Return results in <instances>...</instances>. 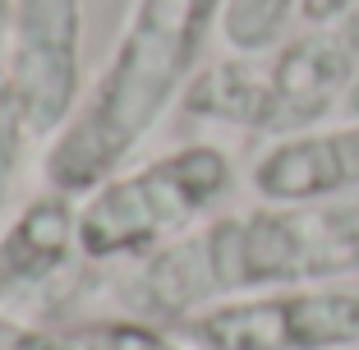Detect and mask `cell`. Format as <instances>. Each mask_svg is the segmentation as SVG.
<instances>
[{
  "label": "cell",
  "instance_id": "cell-16",
  "mask_svg": "<svg viewBox=\"0 0 359 350\" xmlns=\"http://www.w3.org/2000/svg\"><path fill=\"white\" fill-rule=\"evenodd\" d=\"M5 28H10V10H5V0H0V46H5Z\"/></svg>",
  "mask_w": 359,
  "mask_h": 350
},
{
  "label": "cell",
  "instance_id": "cell-1",
  "mask_svg": "<svg viewBox=\"0 0 359 350\" xmlns=\"http://www.w3.org/2000/svg\"><path fill=\"white\" fill-rule=\"evenodd\" d=\"M222 0H138L120 51L111 55L97 93L55 134L46 175L60 194H93L143 143L170 97L189 83Z\"/></svg>",
  "mask_w": 359,
  "mask_h": 350
},
{
  "label": "cell",
  "instance_id": "cell-6",
  "mask_svg": "<svg viewBox=\"0 0 359 350\" xmlns=\"http://www.w3.org/2000/svg\"><path fill=\"white\" fill-rule=\"evenodd\" d=\"M359 79V10L332 23H313L304 37L285 42L267 65V134H299L332 107H346Z\"/></svg>",
  "mask_w": 359,
  "mask_h": 350
},
{
  "label": "cell",
  "instance_id": "cell-11",
  "mask_svg": "<svg viewBox=\"0 0 359 350\" xmlns=\"http://www.w3.org/2000/svg\"><path fill=\"white\" fill-rule=\"evenodd\" d=\"M23 138H28V125H23L19 97H14L10 79H0V208H5V194L14 184V170H19Z\"/></svg>",
  "mask_w": 359,
  "mask_h": 350
},
{
  "label": "cell",
  "instance_id": "cell-2",
  "mask_svg": "<svg viewBox=\"0 0 359 350\" xmlns=\"http://www.w3.org/2000/svg\"><path fill=\"white\" fill-rule=\"evenodd\" d=\"M217 290L299 286L359 267V208L276 203L249 217H226L203 235Z\"/></svg>",
  "mask_w": 359,
  "mask_h": 350
},
{
  "label": "cell",
  "instance_id": "cell-14",
  "mask_svg": "<svg viewBox=\"0 0 359 350\" xmlns=\"http://www.w3.org/2000/svg\"><path fill=\"white\" fill-rule=\"evenodd\" d=\"M350 10H359V0H299V14H304L309 23H332Z\"/></svg>",
  "mask_w": 359,
  "mask_h": 350
},
{
  "label": "cell",
  "instance_id": "cell-3",
  "mask_svg": "<svg viewBox=\"0 0 359 350\" xmlns=\"http://www.w3.org/2000/svg\"><path fill=\"white\" fill-rule=\"evenodd\" d=\"M231 189V161L222 148L194 143L148 166L111 175L88 194L79 213V249L88 258H125L157 249L161 240L194 226Z\"/></svg>",
  "mask_w": 359,
  "mask_h": 350
},
{
  "label": "cell",
  "instance_id": "cell-10",
  "mask_svg": "<svg viewBox=\"0 0 359 350\" xmlns=\"http://www.w3.org/2000/svg\"><path fill=\"white\" fill-rule=\"evenodd\" d=\"M299 0H222V37L231 51L258 55L276 42Z\"/></svg>",
  "mask_w": 359,
  "mask_h": 350
},
{
  "label": "cell",
  "instance_id": "cell-7",
  "mask_svg": "<svg viewBox=\"0 0 359 350\" xmlns=\"http://www.w3.org/2000/svg\"><path fill=\"white\" fill-rule=\"evenodd\" d=\"M254 189L267 203H327L346 189H359V120L341 129L285 134L258 157Z\"/></svg>",
  "mask_w": 359,
  "mask_h": 350
},
{
  "label": "cell",
  "instance_id": "cell-9",
  "mask_svg": "<svg viewBox=\"0 0 359 350\" xmlns=\"http://www.w3.org/2000/svg\"><path fill=\"white\" fill-rule=\"evenodd\" d=\"M184 107L194 116L222 120V125L240 129H263L267 120V69L254 60H222L203 69L184 93Z\"/></svg>",
  "mask_w": 359,
  "mask_h": 350
},
{
  "label": "cell",
  "instance_id": "cell-4",
  "mask_svg": "<svg viewBox=\"0 0 359 350\" xmlns=\"http://www.w3.org/2000/svg\"><path fill=\"white\" fill-rule=\"evenodd\" d=\"M189 337L208 350H359V290H272L198 309Z\"/></svg>",
  "mask_w": 359,
  "mask_h": 350
},
{
  "label": "cell",
  "instance_id": "cell-8",
  "mask_svg": "<svg viewBox=\"0 0 359 350\" xmlns=\"http://www.w3.org/2000/svg\"><path fill=\"white\" fill-rule=\"evenodd\" d=\"M79 244V213L69 208V194H42L19 213L10 235L0 240V290L46 281L65 254Z\"/></svg>",
  "mask_w": 359,
  "mask_h": 350
},
{
  "label": "cell",
  "instance_id": "cell-12",
  "mask_svg": "<svg viewBox=\"0 0 359 350\" xmlns=\"http://www.w3.org/2000/svg\"><path fill=\"white\" fill-rule=\"evenodd\" d=\"M97 350H180L170 337L143 328V323H106V328L88 332Z\"/></svg>",
  "mask_w": 359,
  "mask_h": 350
},
{
  "label": "cell",
  "instance_id": "cell-13",
  "mask_svg": "<svg viewBox=\"0 0 359 350\" xmlns=\"http://www.w3.org/2000/svg\"><path fill=\"white\" fill-rule=\"evenodd\" d=\"M0 350H97V346H93V337L65 341V337H51L42 328H28V323L0 314Z\"/></svg>",
  "mask_w": 359,
  "mask_h": 350
},
{
  "label": "cell",
  "instance_id": "cell-5",
  "mask_svg": "<svg viewBox=\"0 0 359 350\" xmlns=\"http://www.w3.org/2000/svg\"><path fill=\"white\" fill-rule=\"evenodd\" d=\"M79 0H19L10 88L32 138L60 134L79 107Z\"/></svg>",
  "mask_w": 359,
  "mask_h": 350
},
{
  "label": "cell",
  "instance_id": "cell-15",
  "mask_svg": "<svg viewBox=\"0 0 359 350\" xmlns=\"http://www.w3.org/2000/svg\"><path fill=\"white\" fill-rule=\"evenodd\" d=\"M346 111L359 120V79H355V88H350V97H346Z\"/></svg>",
  "mask_w": 359,
  "mask_h": 350
}]
</instances>
